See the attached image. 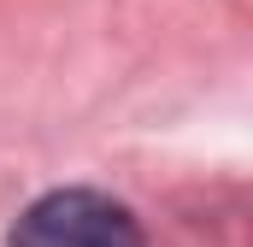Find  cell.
Returning <instances> with one entry per match:
<instances>
[{
  "mask_svg": "<svg viewBox=\"0 0 253 247\" xmlns=\"http://www.w3.org/2000/svg\"><path fill=\"white\" fill-rule=\"evenodd\" d=\"M6 247H147L135 212L100 188H53L24 206Z\"/></svg>",
  "mask_w": 253,
  "mask_h": 247,
  "instance_id": "6da1fadb",
  "label": "cell"
}]
</instances>
